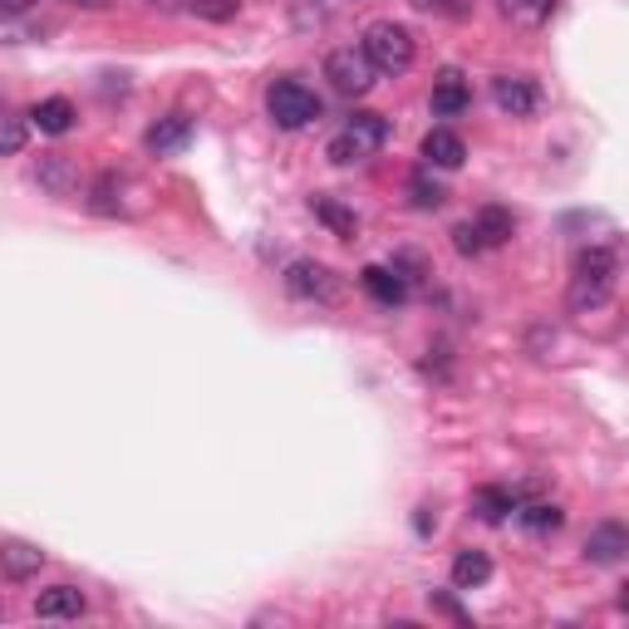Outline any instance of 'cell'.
Masks as SVG:
<instances>
[{
	"label": "cell",
	"mask_w": 629,
	"mask_h": 629,
	"mask_svg": "<svg viewBox=\"0 0 629 629\" xmlns=\"http://www.w3.org/2000/svg\"><path fill=\"white\" fill-rule=\"evenodd\" d=\"M615 280H620V246H615V241H595V246L575 251L565 306H571L575 314H591V310L610 306Z\"/></svg>",
	"instance_id": "cell-1"
},
{
	"label": "cell",
	"mask_w": 629,
	"mask_h": 629,
	"mask_svg": "<svg viewBox=\"0 0 629 629\" xmlns=\"http://www.w3.org/2000/svg\"><path fill=\"white\" fill-rule=\"evenodd\" d=\"M364 59L374 65V75H408L418 59V45H413V30L398 25V20H374L360 40Z\"/></svg>",
	"instance_id": "cell-2"
},
{
	"label": "cell",
	"mask_w": 629,
	"mask_h": 629,
	"mask_svg": "<svg viewBox=\"0 0 629 629\" xmlns=\"http://www.w3.org/2000/svg\"><path fill=\"white\" fill-rule=\"evenodd\" d=\"M266 113H271V123H276V129L296 133V129H310V123L320 119L324 103H320V93H314L310 84H300V79H276V84L266 89Z\"/></svg>",
	"instance_id": "cell-3"
},
{
	"label": "cell",
	"mask_w": 629,
	"mask_h": 629,
	"mask_svg": "<svg viewBox=\"0 0 629 629\" xmlns=\"http://www.w3.org/2000/svg\"><path fill=\"white\" fill-rule=\"evenodd\" d=\"M324 79L334 84V93H344V99H364V93L379 84L374 75V65L364 59V49H330V59H324Z\"/></svg>",
	"instance_id": "cell-4"
},
{
	"label": "cell",
	"mask_w": 629,
	"mask_h": 629,
	"mask_svg": "<svg viewBox=\"0 0 629 629\" xmlns=\"http://www.w3.org/2000/svg\"><path fill=\"white\" fill-rule=\"evenodd\" d=\"M286 290L296 300H320V306H334L340 300V276L320 261H290L286 266Z\"/></svg>",
	"instance_id": "cell-5"
},
{
	"label": "cell",
	"mask_w": 629,
	"mask_h": 629,
	"mask_svg": "<svg viewBox=\"0 0 629 629\" xmlns=\"http://www.w3.org/2000/svg\"><path fill=\"white\" fill-rule=\"evenodd\" d=\"M492 103L507 119H531L541 109V84L527 75H501V79H492Z\"/></svg>",
	"instance_id": "cell-6"
},
{
	"label": "cell",
	"mask_w": 629,
	"mask_h": 629,
	"mask_svg": "<svg viewBox=\"0 0 629 629\" xmlns=\"http://www.w3.org/2000/svg\"><path fill=\"white\" fill-rule=\"evenodd\" d=\"M629 555V527L625 521H600L585 537V561L591 565H620Z\"/></svg>",
	"instance_id": "cell-7"
},
{
	"label": "cell",
	"mask_w": 629,
	"mask_h": 629,
	"mask_svg": "<svg viewBox=\"0 0 629 629\" xmlns=\"http://www.w3.org/2000/svg\"><path fill=\"white\" fill-rule=\"evenodd\" d=\"M192 119H187V113H167V119H157L153 129H148V153L153 157H173V153H183L187 143H192Z\"/></svg>",
	"instance_id": "cell-8"
},
{
	"label": "cell",
	"mask_w": 629,
	"mask_h": 629,
	"mask_svg": "<svg viewBox=\"0 0 629 629\" xmlns=\"http://www.w3.org/2000/svg\"><path fill=\"white\" fill-rule=\"evenodd\" d=\"M433 113L438 119H457V113H467L472 109V89H467V79L457 75V69H443V75L433 79Z\"/></svg>",
	"instance_id": "cell-9"
},
{
	"label": "cell",
	"mask_w": 629,
	"mask_h": 629,
	"mask_svg": "<svg viewBox=\"0 0 629 629\" xmlns=\"http://www.w3.org/2000/svg\"><path fill=\"white\" fill-rule=\"evenodd\" d=\"M35 183L45 187L49 197H69L79 187V167H75V157H65V153H45L40 157V167H35Z\"/></svg>",
	"instance_id": "cell-10"
},
{
	"label": "cell",
	"mask_w": 629,
	"mask_h": 629,
	"mask_svg": "<svg viewBox=\"0 0 629 629\" xmlns=\"http://www.w3.org/2000/svg\"><path fill=\"white\" fill-rule=\"evenodd\" d=\"M84 591H75V585H49V591H40L35 600V615L40 620H79L84 615Z\"/></svg>",
	"instance_id": "cell-11"
},
{
	"label": "cell",
	"mask_w": 629,
	"mask_h": 629,
	"mask_svg": "<svg viewBox=\"0 0 629 629\" xmlns=\"http://www.w3.org/2000/svg\"><path fill=\"white\" fill-rule=\"evenodd\" d=\"M40 565H45V551L30 547V541H0V575L5 581H30V575H40Z\"/></svg>",
	"instance_id": "cell-12"
},
{
	"label": "cell",
	"mask_w": 629,
	"mask_h": 629,
	"mask_svg": "<svg viewBox=\"0 0 629 629\" xmlns=\"http://www.w3.org/2000/svg\"><path fill=\"white\" fill-rule=\"evenodd\" d=\"M360 286H364V296H369L374 306H389L394 310V306H404V300H408V286L394 276L389 266H364L360 271Z\"/></svg>",
	"instance_id": "cell-13"
},
{
	"label": "cell",
	"mask_w": 629,
	"mask_h": 629,
	"mask_svg": "<svg viewBox=\"0 0 629 629\" xmlns=\"http://www.w3.org/2000/svg\"><path fill=\"white\" fill-rule=\"evenodd\" d=\"M423 163H428V167H448V173H453V167L467 163V143L457 139L453 129H433V133L423 139Z\"/></svg>",
	"instance_id": "cell-14"
},
{
	"label": "cell",
	"mask_w": 629,
	"mask_h": 629,
	"mask_svg": "<svg viewBox=\"0 0 629 629\" xmlns=\"http://www.w3.org/2000/svg\"><path fill=\"white\" fill-rule=\"evenodd\" d=\"M472 227H477L482 246H507V241L517 236V217H511L507 207H497V202L477 207V217H472Z\"/></svg>",
	"instance_id": "cell-15"
},
{
	"label": "cell",
	"mask_w": 629,
	"mask_h": 629,
	"mask_svg": "<svg viewBox=\"0 0 629 629\" xmlns=\"http://www.w3.org/2000/svg\"><path fill=\"white\" fill-rule=\"evenodd\" d=\"M30 123H35L40 133H49V139H65L69 129H75V103L69 99H40L35 109H30Z\"/></svg>",
	"instance_id": "cell-16"
},
{
	"label": "cell",
	"mask_w": 629,
	"mask_h": 629,
	"mask_svg": "<svg viewBox=\"0 0 629 629\" xmlns=\"http://www.w3.org/2000/svg\"><path fill=\"white\" fill-rule=\"evenodd\" d=\"M517 521L531 531V537H551V531L565 527V511L555 501H521L517 497Z\"/></svg>",
	"instance_id": "cell-17"
},
{
	"label": "cell",
	"mask_w": 629,
	"mask_h": 629,
	"mask_svg": "<svg viewBox=\"0 0 629 629\" xmlns=\"http://www.w3.org/2000/svg\"><path fill=\"white\" fill-rule=\"evenodd\" d=\"M344 133H350V139L360 143L364 153H379L384 143H389V119H384V113H369V109H360V113H354L350 123H344Z\"/></svg>",
	"instance_id": "cell-18"
},
{
	"label": "cell",
	"mask_w": 629,
	"mask_h": 629,
	"mask_svg": "<svg viewBox=\"0 0 629 629\" xmlns=\"http://www.w3.org/2000/svg\"><path fill=\"white\" fill-rule=\"evenodd\" d=\"M497 10L517 30H541L555 15V0H497Z\"/></svg>",
	"instance_id": "cell-19"
},
{
	"label": "cell",
	"mask_w": 629,
	"mask_h": 629,
	"mask_svg": "<svg viewBox=\"0 0 629 629\" xmlns=\"http://www.w3.org/2000/svg\"><path fill=\"white\" fill-rule=\"evenodd\" d=\"M310 212L320 217V222L330 227V232L340 236V241H354V236H360V217H354L344 202H334V197H310Z\"/></svg>",
	"instance_id": "cell-20"
},
{
	"label": "cell",
	"mask_w": 629,
	"mask_h": 629,
	"mask_svg": "<svg viewBox=\"0 0 629 629\" xmlns=\"http://www.w3.org/2000/svg\"><path fill=\"white\" fill-rule=\"evenodd\" d=\"M472 511H477L487 527H497V521H507V511H517V492L511 487H477L472 492Z\"/></svg>",
	"instance_id": "cell-21"
},
{
	"label": "cell",
	"mask_w": 629,
	"mask_h": 629,
	"mask_svg": "<svg viewBox=\"0 0 629 629\" xmlns=\"http://www.w3.org/2000/svg\"><path fill=\"white\" fill-rule=\"evenodd\" d=\"M443 202H448V187L433 177V167H418V173L408 177V207H418V212H438Z\"/></svg>",
	"instance_id": "cell-22"
},
{
	"label": "cell",
	"mask_w": 629,
	"mask_h": 629,
	"mask_svg": "<svg viewBox=\"0 0 629 629\" xmlns=\"http://www.w3.org/2000/svg\"><path fill=\"white\" fill-rule=\"evenodd\" d=\"M492 581V555L487 551H463L453 561V585L457 591H477V585Z\"/></svg>",
	"instance_id": "cell-23"
},
{
	"label": "cell",
	"mask_w": 629,
	"mask_h": 629,
	"mask_svg": "<svg viewBox=\"0 0 629 629\" xmlns=\"http://www.w3.org/2000/svg\"><path fill=\"white\" fill-rule=\"evenodd\" d=\"M25 139H30V113L0 103V157H15L25 148Z\"/></svg>",
	"instance_id": "cell-24"
},
{
	"label": "cell",
	"mask_w": 629,
	"mask_h": 629,
	"mask_svg": "<svg viewBox=\"0 0 629 629\" xmlns=\"http://www.w3.org/2000/svg\"><path fill=\"white\" fill-rule=\"evenodd\" d=\"M89 212L93 217H119L123 212V197H119V173H99L89 187Z\"/></svg>",
	"instance_id": "cell-25"
},
{
	"label": "cell",
	"mask_w": 629,
	"mask_h": 629,
	"mask_svg": "<svg viewBox=\"0 0 629 629\" xmlns=\"http://www.w3.org/2000/svg\"><path fill=\"white\" fill-rule=\"evenodd\" d=\"M350 5H360V0H296V20L300 25H324L330 15H340Z\"/></svg>",
	"instance_id": "cell-26"
},
{
	"label": "cell",
	"mask_w": 629,
	"mask_h": 629,
	"mask_svg": "<svg viewBox=\"0 0 629 629\" xmlns=\"http://www.w3.org/2000/svg\"><path fill=\"white\" fill-rule=\"evenodd\" d=\"M389 271H394V276H398V280H404V286H408V290H413V286H423V280H428V276H433V271H428V261H423V256H418V251H398V256H394V266H389Z\"/></svg>",
	"instance_id": "cell-27"
},
{
	"label": "cell",
	"mask_w": 629,
	"mask_h": 629,
	"mask_svg": "<svg viewBox=\"0 0 629 629\" xmlns=\"http://www.w3.org/2000/svg\"><path fill=\"white\" fill-rule=\"evenodd\" d=\"M197 20H212V25H227V20L241 15V0H187Z\"/></svg>",
	"instance_id": "cell-28"
},
{
	"label": "cell",
	"mask_w": 629,
	"mask_h": 629,
	"mask_svg": "<svg viewBox=\"0 0 629 629\" xmlns=\"http://www.w3.org/2000/svg\"><path fill=\"white\" fill-rule=\"evenodd\" d=\"M428 605H433V615H448L453 625H472V615H467L448 591H428Z\"/></svg>",
	"instance_id": "cell-29"
},
{
	"label": "cell",
	"mask_w": 629,
	"mask_h": 629,
	"mask_svg": "<svg viewBox=\"0 0 629 629\" xmlns=\"http://www.w3.org/2000/svg\"><path fill=\"white\" fill-rule=\"evenodd\" d=\"M453 246H457V256H482V251H487L472 222H457V227H453Z\"/></svg>",
	"instance_id": "cell-30"
},
{
	"label": "cell",
	"mask_w": 629,
	"mask_h": 629,
	"mask_svg": "<svg viewBox=\"0 0 629 629\" xmlns=\"http://www.w3.org/2000/svg\"><path fill=\"white\" fill-rule=\"evenodd\" d=\"M423 15H463V0H408Z\"/></svg>",
	"instance_id": "cell-31"
},
{
	"label": "cell",
	"mask_w": 629,
	"mask_h": 629,
	"mask_svg": "<svg viewBox=\"0 0 629 629\" xmlns=\"http://www.w3.org/2000/svg\"><path fill=\"white\" fill-rule=\"evenodd\" d=\"M413 531H418V537H433V531H438V511L433 507H418L413 511Z\"/></svg>",
	"instance_id": "cell-32"
},
{
	"label": "cell",
	"mask_w": 629,
	"mask_h": 629,
	"mask_svg": "<svg viewBox=\"0 0 629 629\" xmlns=\"http://www.w3.org/2000/svg\"><path fill=\"white\" fill-rule=\"evenodd\" d=\"M35 0H0V15H25Z\"/></svg>",
	"instance_id": "cell-33"
},
{
	"label": "cell",
	"mask_w": 629,
	"mask_h": 629,
	"mask_svg": "<svg viewBox=\"0 0 629 629\" xmlns=\"http://www.w3.org/2000/svg\"><path fill=\"white\" fill-rule=\"evenodd\" d=\"M65 5H79V10H103L109 0H65Z\"/></svg>",
	"instance_id": "cell-34"
},
{
	"label": "cell",
	"mask_w": 629,
	"mask_h": 629,
	"mask_svg": "<svg viewBox=\"0 0 629 629\" xmlns=\"http://www.w3.org/2000/svg\"><path fill=\"white\" fill-rule=\"evenodd\" d=\"M148 5H153V10H177L183 0H148Z\"/></svg>",
	"instance_id": "cell-35"
}]
</instances>
